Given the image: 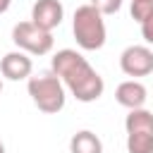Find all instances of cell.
<instances>
[{"instance_id":"cell-1","label":"cell","mask_w":153,"mask_h":153,"mask_svg":"<svg viewBox=\"0 0 153 153\" xmlns=\"http://www.w3.org/2000/svg\"><path fill=\"white\" fill-rule=\"evenodd\" d=\"M74 38L79 43V48L84 50H98L105 43V24H103V14L91 7V5H81L74 12V24H72Z\"/></svg>"},{"instance_id":"cell-2","label":"cell","mask_w":153,"mask_h":153,"mask_svg":"<svg viewBox=\"0 0 153 153\" xmlns=\"http://www.w3.org/2000/svg\"><path fill=\"white\" fill-rule=\"evenodd\" d=\"M29 96L38 105L41 112L55 115L65 108V88L60 84V76L53 72H41L38 76L29 79Z\"/></svg>"},{"instance_id":"cell-3","label":"cell","mask_w":153,"mask_h":153,"mask_svg":"<svg viewBox=\"0 0 153 153\" xmlns=\"http://www.w3.org/2000/svg\"><path fill=\"white\" fill-rule=\"evenodd\" d=\"M62 79H65V84L69 86L72 96H74L76 100H81V103L98 100V98L103 96V88H105L103 76L86 62V57H84L74 69H69Z\"/></svg>"},{"instance_id":"cell-4","label":"cell","mask_w":153,"mask_h":153,"mask_svg":"<svg viewBox=\"0 0 153 153\" xmlns=\"http://www.w3.org/2000/svg\"><path fill=\"white\" fill-rule=\"evenodd\" d=\"M12 41L19 50L31 53V55H45L53 48V36L31 22H19L12 29Z\"/></svg>"},{"instance_id":"cell-5","label":"cell","mask_w":153,"mask_h":153,"mask_svg":"<svg viewBox=\"0 0 153 153\" xmlns=\"http://www.w3.org/2000/svg\"><path fill=\"white\" fill-rule=\"evenodd\" d=\"M120 67L127 76H148L153 72V53L143 45H129L120 57Z\"/></svg>"},{"instance_id":"cell-6","label":"cell","mask_w":153,"mask_h":153,"mask_svg":"<svg viewBox=\"0 0 153 153\" xmlns=\"http://www.w3.org/2000/svg\"><path fill=\"white\" fill-rule=\"evenodd\" d=\"M62 14H65V10H62L60 0H38L31 10V24H36L38 29L50 33L55 26H60Z\"/></svg>"},{"instance_id":"cell-7","label":"cell","mask_w":153,"mask_h":153,"mask_svg":"<svg viewBox=\"0 0 153 153\" xmlns=\"http://www.w3.org/2000/svg\"><path fill=\"white\" fill-rule=\"evenodd\" d=\"M31 57H26V53H7L2 60H0V72L5 79L10 81H19V79H26L31 74Z\"/></svg>"},{"instance_id":"cell-8","label":"cell","mask_w":153,"mask_h":153,"mask_svg":"<svg viewBox=\"0 0 153 153\" xmlns=\"http://www.w3.org/2000/svg\"><path fill=\"white\" fill-rule=\"evenodd\" d=\"M115 98L120 105H124L129 110H139L146 103V86L139 81H122L115 91Z\"/></svg>"},{"instance_id":"cell-9","label":"cell","mask_w":153,"mask_h":153,"mask_svg":"<svg viewBox=\"0 0 153 153\" xmlns=\"http://www.w3.org/2000/svg\"><path fill=\"white\" fill-rule=\"evenodd\" d=\"M69 153H103V143H100V139L93 131L84 129V131H76L72 136Z\"/></svg>"},{"instance_id":"cell-10","label":"cell","mask_w":153,"mask_h":153,"mask_svg":"<svg viewBox=\"0 0 153 153\" xmlns=\"http://www.w3.org/2000/svg\"><path fill=\"white\" fill-rule=\"evenodd\" d=\"M124 127H127V134H136V131L153 134V112H148L143 108L131 110L124 120Z\"/></svg>"},{"instance_id":"cell-11","label":"cell","mask_w":153,"mask_h":153,"mask_svg":"<svg viewBox=\"0 0 153 153\" xmlns=\"http://www.w3.org/2000/svg\"><path fill=\"white\" fill-rule=\"evenodd\" d=\"M127 151L129 153H153V134H127Z\"/></svg>"},{"instance_id":"cell-12","label":"cell","mask_w":153,"mask_h":153,"mask_svg":"<svg viewBox=\"0 0 153 153\" xmlns=\"http://www.w3.org/2000/svg\"><path fill=\"white\" fill-rule=\"evenodd\" d=\"M131 19L146 24L153 19V0H131Z\"/></svg>"},{"instance_id":"cell-13","label":"cell","mask_w":153,"mask_h":153,"mask_svg":"<svg viewBox=\"0 0 153 153\" xmlns=\"http://www.w3.org/2000/svg\"><path fill=\"white\" fill-rule=\"evenodd\" d=\"M91 7H96L100 14H115L122 7V0H91Z\"/></svg>"},{"instance_id":"cell-14","label":"cell","mask_w":153,"mask_h":153,"mask_svg":"<svg viewBox=\"0 0 153 153\" xmlns=\"http://www.w3.org/2000/svg\"><path fill=\"white\" fill-rule=\"evenodd\" d=\"M141 33H143V38H146L148 43H153V19L146 22V24H141Z\"/></svg>"},{"instance_id":"cell-15","label":"cell","mask_w":153,"mask_h":153,"mask_svg":"<svg viewBox=\"0 0 153 153\" xmlns=\"http://www.w3.org/2000/svg\"><path fill=\"white\" fill-rule=\"evenodd\" d=\"M7 7H10V0H0V14L7 12Z\"/></svg>"},{"instance_id":"cell-16","label":"cell","mask_w":153,"mask_h":153,"mask_svg":"<svg viewBox=\"0 0 153 153\" xmlns=\"http://www.w3.org/2000/svg\"><path fill=\"white\" fill-rule=\"evenodd\" d=\"M0 153H5V146H2V141H0Z\"/></svg>"},{"instance_id":"cell-17","label":"cell","mask_w":153,"mask_h":153,"mask_svg":"<svg viewBox=\"0 0 153 153\" xmlns=\"http://www.w3.org/2000/svg\"><path fill=\"white\" fill-rule=\"evenodd\" d=\"M0 93H2V81H0Z\"/></svg>"}]
</instances>
